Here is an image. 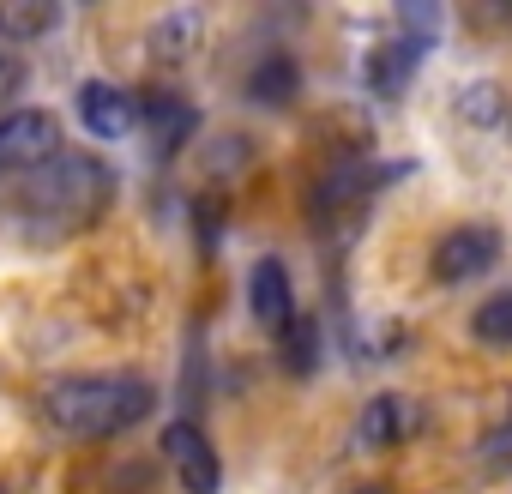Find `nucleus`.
Listing matches in <instances>:
<instances>
[{
	"instance_id": "5",
	"label": "nucleus",
	"mask_w": 512,
	"mask_h": 494,
	"mask_svg": "<svg viewBox=\"0 0 512 494\" xmlns=\"http://www.w3.org/2000/svg\"><path fill=\"white\" fill-rule=\"evenodd\" d=\"M494 260H500V235L488 223H464V229L440 235V247H434V284H470Z\"/></svg>"
},
{
	"instance_id": "12",
	"label": "nucleus",
	"mask_w": 512,
	"mask_h": 494,
	"mask_svg": "<svg viewBox=\"0 0 512 494\" xmlns=\"http://www.w3.org/2000/svg\"><path fill=\"white\" fill-rule=\"evenodd\" d=\"M296 91H302V73H296V61H290V55H266V61H253V73H247V97H253V103H266V109H290V103H296Z\"/></svg>"
},
{
	"instance_id": "9",
	"label": "nucleus",
	"mask_w": 512,
	"mask_h": 494,
	"mask_svg": "<svg viewBox=\"0 0 512 494\" xmlns=\"http://www.w3.org/2000/svg\"><path fill=\"white\" fill-rule=\"evenodd\" d=\"M79 121H85L97 139H127V133L139 127V103H133V91H115V85L91 79V85L79 91Z\"/></svg>"
},
{
	"instance_id": "4",
	"label": "nucleus",
	"mask_w": 512,
	"mask_h": 494,
	"mask_svg": "<svg viewBox=\"0 0 512 494\" xmlns=\"http://www.w3.org/2000/svg\"><path fill=\"white\" fill-rule=\"evenodd\" d=\"M163 458L175 470V482L187 494H217L223 488V464H217V446L199 434V422H169L163 434Z\"/></svg>"
},
{
	"instance_id": "11",
	"label": "nucleus",
	"mask_w": 512,
	"mask_h": 494,
	"mask_svg": "<svg viewBox=\"0 0 512 494\" xmlns=\"http://www.w3.org/2000/svg\"><path fill=\"white\" fill-rule=\"evenodd\" d=\"M139 121H145V133H151V145H157V151L187 145V139H193V127H199V115H193V103H187V97H145V103H139Z\"/></svg>"
},
{
	"instance_id": "8",
	"label": "nucleus",
	"mask_w": 512,
	"mask_h": 494,
	"mask_svg": "<svg viewBox=\"0 0 512 494\" xmlns=\"http://www.w3.org/2000/svg\"><path fill=\"white\" fill-rule=\"evenodd\" d=\"M145 49H151V61H163V67L193 61V55L205 49V13H199V7H169V13H157Z\"/></svg>"
},
{
	"instance_id": "7",
	"label": "nucleus",
	"mask_w": 512,
	"mask_h": 494,
	"mask_svg": "<svg viewBox=\"0 0 512 494\" xmlns=\"http://www.w3.org/2000/svg\"><path fill=\"white\" fill-rule=\"evenodd\" d=\"M247 302H253V320H260L266 332H290L296 326V296H290V272H284V260H260L253 266V278H247Z\"/></svg>"
},
{
	"instance_id": "3",
	"label": "nucleus",
	"mask_w": 512,
	"mask_h": 494,
	"mask_svg": "<svg viewBox=\"0 0 512 494\" xmlns=\"http://www.w3.org/2000/svg\"><path fill=\"white\" fill-rule=\"evenodd\" d=\"M61 157V121L49 109H19L0 121V175H37Z\"/></svg>"
},
{
	"instance_id": "18",
	"label": "nucleus",
	"mask_w": 512,
	"mask_h": 494,
	"mask_svg": "<svg viewBox=\"0 0 512 494\" xmlns=\"http://www.w3.org/2000/svg\"><path fill=\"white\" fill-rule=\"evenodd\" d=\"M350 494H392L386 482H362V488H350Z\"/></svg>"
},
{
	"instance_id": "14",
	"label": "nucleus",
	"mask_w": 512,
	"mask_h": 494,
	"mask_svg": "<svg viewBox=\"0 0 512 494\" xmlns=\"http://www.w3.org/2000/svg\"><path fill=\"white\" fill-rule=\"evenodd\" d=\"M278 350H284V368H290L296 380H308L314 362H320V320H302V314H296V326L278 338Z\"/></svg>"
},
{
	"instance_id": "16",
	"label": "nucleus",
	"mask_w": 512,
	"mask_h": 494,
	"mask_svg": "<svg viewBox=\"0 0 512 494\" xmlns=\"http://www.w3.org/2000/svg\"><path fill=\"white\" fill-rule=\"evenodd\" d=\"M458 115H464L470 127H494V121H506V97H500V85H488V79L464 85V91H458Z\"/></svg>"
},
{
	"instance_id": "15",
	"label": "nucleus",
	"mask_w": 512,
	"mask_h": 494,
	"mask_svg": "<svg viewBox=\"0 0 512 494\" xmlns=\"http://www.w3.org/2000/svg\"><path fill=\"white\" fill-rule=\"evenodd\" d=\"M470 332H476V344H488V350H512V290L488 296V302L476 308Z\"/></svg>"
},
{
	"instance_id": "2",
	"label": "nucleus",
	"mask_w": 512,
	"mask_h": 494,
	"mask_svg": "<svg viewBox=\"0 0 512 494\" xmlns=\"http://www.w3.org/2000/svg\"><path fill=\"white\" fill-rule=\"evenodd\" d=\"M109 193H115V175L97 163V157H85V151H61L49 169H37V175H25V193H19V211L37 223V229H49V235H67V229H85L103 205H109Z\"/></svg>"
},
{
	"instance_id": "6",
	"label": "nucleus",
	"mask_w": 512,
	"mask_h": 494,
	"mask_svg": "<svg viewBox=\"0 0 512 494\" xmlns=\"http://www.w3.org/2000/svg\"><path fill=\"white\" fill-rule=\"evenodd\" d=\"M428 43L434 37H416V31H404V37H386L380 49H368V67H362V79H368V91L374 97H404L410 91V79L422 73V55H428Z\"/></svg>"
},
{
	"instance_id": "10",
	"label": "nucleus",
	"mask_w": 512,
	"mask_h": 494,
	"mask_svg": "<svg viewBox=\"0 0 512 494\" xmlns=\"http://www.w3.org/2000/svg\"><path fill=\"white\" fill-rule=\"evenodd\" d=\"M416 422H422V416H416V404L386 392V398L362 404V416H356V440L380 452V446H398V440H410V434H416Z\"/></svg>"
},
{
	"instance_id": "17",
	"label": "nucleus",
	"mask_w": 512,
	"mask_h": 494,
	"mask_svg": "<svg viewBox=\"0 0 512 494\" xmlns=\"http://www.w3.org/2000/svg\"><path fill=\"white\" fill-rule=\"evenodd\" d=\"M19 85H25V61H19L13 49H0V103L19 97Z\"/></svg>"
},
{
	"instance_id": "1",
	"label": "nucleus",
	"mask_w": 512,
	"mask_h": 494,
	"mask_svg": "<svg viewBox=\"0 0 512 494\" xmlns=\"http://www.w3.org/2000/svg\"><path fill=\"white\" fill-rule=\"evenodd\" d=\"M49 422L73 440H109L139 428L157 410V386L139 374H85V380H55L43 398Z\"/></svg>"
},
{
	"instance_id": "13",
	"label": "nucleus",
	"mask_w": 512,
	"mask_h": 494,
	"mask_svg": "<svg viewBox=\"0 0 512 494\" xmlns=\"http://www.w3.org/2000/svg\"><path fill=\"white\" fill-rule=\"evenodd\" d=\"M61 25V7L55 0H0V37L7 43H31L43 31Z\"/></svg>"
}]
</instances>
